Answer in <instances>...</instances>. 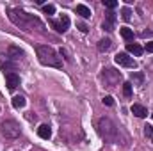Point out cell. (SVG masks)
Wrapping results in <instances>:
<instances>
[{
  "label": "cell",
  "instance_id": "6da1fadb",
  "mask_svg": "<svg viewBox=\"0 0 153 151\" xmlns=\"http://www.w3.org/2000/svg\"><path fill=\"white\" fill-rule=\"evenodd\" d=\"M7 13H9V20L16 27H20L22 30L30 32L32 29H38L39 32H45V25H43V21L39 20L38 16L29 14V13L22 11V9H9Z\"/></svg>",
  "mask_w": 153,
  "mask_h": 151
},
{
  "label": "cell",
  "instance_id": "7a4b0ae2",
  "mask_svg": "<svg viewBox=\"0 0 153 151\" xmlns=\"http://www.w3.org/2000/svg\"><path fill=\"white\" fill-rule=\"evenodd\" d=\"M98 133H100V137L105 141V142H111V144H114L119 141V130H117V126L114 124V121L112 119H109V117H102L100 121H98Z\"/></svg>",
  "mask_w": 153,
  "mask_h": 151
},
{
  "label": "cell",
  "instance_id": "3957f363",
  "mask_svg": "<svg viewBox=\"0 0 153 151\" xmlns=\"http://www.w3.org/2000/svg\"><path fill=\"white\" fill-rule=\"evenodd\" d=\"M36 53H38L39 62L45 64V66H52V68H61V66H62L61 57H59L57 52H55L52 46H48V44H39V46H36Z\"/></svg>",
  "mask_w": 153,
  "mask_h": 151
},
{
  "label": "cell",
  "instance_id": "277c9868",
  "mask_svg": "<svg viewBox=\"0 0 153 151\" xmlns=\"http://www.w3.org/2000/svg\"><path fill=\"white\" fill-rule=\"evenodd\" d=\"M0 133L5 139H16V137H20L22 128H20V124L14 119H5V121L0 123Z\"/></svg>",
  "mask_w": 153,
  "mask_h": 151
},
{
  "label": "cell",
  "instance_id": "5b68a950",
  "mask_svg": "<svg viewBox=\"0 0 153 151\" xmlns=\"http://www.w3.org/2000/svg\"><path fill=\"white\" fill-rule=\"evenodd\" d=\"M116 64H119V66H123V68H137V62L134 61V57H130L128 53H117L114 57Z\"/></svg>",
  "mask_w": 153,
  "mask_h": 151
},
{
  "label": "cell",
  "instance_id": "8992f818",
  "mask_svg": "<svg viewBox=\"0 0 153 151\" xmlns=\"http://www.w3.org/2000/svg\"><path fill=\"white\" fill-rule=\"evenodd\" d=\"M103 78H105L109 87H114L116 82H119V78H121V73L112 70V68H107V70H103Z\"/></svg>",
  "mask_w": 153,
  "mask_h": 151
},
{
  "label": "cell",
  "instance_id": "52a82bcc",
  "mask_svg": "<svg viewBox=\"0 0 153 151\" xmlns=\"http://www.w3.org/2000/svg\"><path fill=\"white\" fill-rule=\"evenodd\" d=\"M52 27L57 30V32H66L70 29V18L66 14H62L57 21H52Z\"/></svg>",
  "mask_w": 153,
  "mask_h": 151
},
{
  "label": "cell",
  "instance_id": "ba28073f",
  "mask_svg": "<svg viewBox=\"0 0 153 151\" xmlns=\"http://www.w3.org/2000/svg\"><path fill=\"white\" fill-rule=\"evenodd\" d=\"M103 30H107V32H112L116 29V14L111 11V13H107V16H105V20H103Z\"/></svg>",
  "mask_w": 153,
  "mask_h": 151
},
{
  "label": "cell",
  "instance_id": "9c48e42d",
  "mask_svg": "<svg viewBox=\"0 0 153 151\" xmlns=\"http://www.w3.org/2000/svg\"><path fill=\"white\" fill-rule=\"evenodd\" d=\"M5 84L13 91V89H16L20 85V76L16 75V73H13V71H9V73H5Z\"/></svg>",
  "mask_w": 153,
  "mask_h": 151
},
{
  "label": "cell",
  "instance_id": "30bf717a",
  "mask_svg": "<svg viewBox=\"0 0 153 151\" xmlns=\"http://www.w3.org/2000/svg\"><path fill=\"white\" fill-rule=\"evenodd\" d=\"M7 57H9L11 61H20V59L23 57V50L18 48V46H9V50H7Z\"/></svg>",
  "mask_w": 153,
  "mask_h": 151
},
{
  "label": "cell",
  "instance_id": "8fae6325",
  "mask_svg": "<svg viewBox=\"0 0 153 151\" xmlns=\"http://www.w3.org/2000/svg\"><path fill=\"white\" fill-rule=\"evenodd\" d=\"M130 110H132V114H134L135 117H146V115H148V110H146L143 105H137V103H134V105L130 107Z\"/></svg>",
  "mask_w": 153,
  "mask_h": 151
},
{
  "label": "cell",
  "instance_id": "7c38bea8",
  "mask_svg": "<svg viewBox=\"0 0 153 151\" xmlns=\"http://www.w3.org/2000/svg\"><path fill=\"white\" fill-rule=\"evenodd\" d=\"M38 135L41 139H50V137H52V128H50L48 124H41L38 128Z\"/></svg>",
  "mask_w": 153,
  "mask_h": 151
},
{
  "label": "cell",
  "instance_id": "4fadbf2b",
  "mask_svg": "<svg viewBox=\"0 0 153 151\" xmlns=\"http://www.w3.org/2000/svg\"><path fill=\"white\" fill-rule=\"evenodd\" d=\"M126 50H128L130 53L137 55V57H139V55H143V52H144V50H143V46H141V44H137V43H128V44H126Z\"/></svg>",
  "mask_w": 153,
  "mask_h": 151
},
{
  "label": "cell",
  "instance_id": "5bb4252c",
  "mask_svg": "<svg viewBox=\"0 0 153 151\" xmlns=\"http://www.w3.org/2000/svg\"><path fill=\"white\" fill-rule=\"evenodd\" d=\"M75 11H76V14H80L82 18H91V9L87 5H84V4H78Z\"/></svg>",
  "mask_w": 153,
  "mask_h": 151
},
{
  "label": "cell",
  "instance_id": "9a60e30c",
  "mask_svg": "<svg viewBox=\"0 0 153 151\" xmlns=\"http://www.w3.org/2000/svg\"><path fill=\"white\" fill-rule=\"evenodd\" d=\"M112 48V41L111 39H102V41H98V50L100 52H109Z\"/></svg>",
  "mask_w": 153,
  "mask_h": 151
},
{
  "label": "cell",
  "instance_id": "2e32d148",
  "mask_svg": "<svg viewBox=\"0 0 153 151\" xmlns=\"http://www.w3.org/2000/svg\"><path fill=\"white\" fill-rule=\"evenodd\" d=\"M121 38L125 39V41H132L134 39V30L132 29H128V27H121Z\"/></svg>",
  "mask_w": 153,
  "mask_h": 151
},
{
  "label": "cell",
  "instance_id": "e0dca14e",
  "mask_svg": "<svg viewBox=\"0 0 153 151\" xmlns=\"http://www.w3.org/2000/svg\"><path fill=\"white\" fill-rule=\"evenodd\" d=\"M25 103H27V101H25L23 96H14V98H13V107H14V109H23Z\"/></svg>",
  "mask_w": 153,
  "mask_h": 151
},
{
  "label": "cell",
  "instance_id": "ac0fdd59",
  "mask_svg": "<svg viewBox=\"0 0 153 151\" xmlns=\"http://www.w3.org/2000/svg\"><path fill=\"white\" fill-rule=\"evenodd\" d=\"M132 82L141 85V84L144 82V75H143V73H132Z\"/></svg>",
  "mask_w": 153,
  "mask_h": 151
},
{
  "label": "cell",
  "instance_id": "d6986e66",
  "mask_svg": "<svg viewBox=\"0 0 153 151\" xmlns=\"http://www.w3.org/2000/svg\"><path fill=\"white\" fill-rule=\"evenodd\" d=\"M43 11H45V14L52 16V14H55V5H52V4H48V5H43Z\"/></svg>",
  "mask_w": 153,
  "mask_h": 151
},
{
  "label": "cell",
  "instance_id": "ffe728a7",
  "mask_svg": "<svg viewBox=\"0 0 153 151\" xmlns=\"http://www.w3.org/2000/svg\"><path fill=\"white\" fill-rule=\"evenodd\" d=\"M123 93H125V96H126V98H130V96H132V84H130V82L123 84Z\"/></svg>",
  "mask_w": 153,
  "mask_h": 151
},
{
  "label": "cell",
  "instance_id": "44dd1931",
  "mask_svg": "<svg viewBox=\"0 0 153 151\" xmlns=\"http://www.w3.org/2000/svg\"><path fill=\"white\" fill-rule=\"evenodd\" d=\"M130 14H132V11H130V9H126V7H125V9L121 11V18H123V20H126V21H128V20L132 18Z\"/></svg>",
  "mask_w": 153,
  "mask_h": 151
},
{
  "label": "cell",
  "instance_id": "7402d4cb",
  "mask_svg": "<svg viewBox=\"0 0 153 151\" xmlns=\"http://www.w3.org/2000/svg\"><path fill=\"white\" fill-rule=\"evenodd\" d=\"M103 5H105L107 9H114L116 5H117V2H116V0H103Z\"/></svg>",
  "mask_w": 153,
  "mask_h": 151
},
{
  "label": "cell",
  "instance_id": "603a6c76",
  "mask_svg": "<svg viewBox=\"0 0 153 151\" xmlns=\"http://www.w3.org/2000/svg\"><path fill=\"white\" fill-rule=\"evenodd\" d=\"M144 133H146V137H150V139L153 141V128L150 126V124H146V126H144Z\"/></svg>",
  "mask_w": 153,
  "mask_h": 151
},
{
  "label": "cell",
  "instance_id": "cb8c5ba5",
  "mask_svg": "<svg viewBox=\"0 0 153 151\" xmlns=\"http://www.w3.org/2000/svg\"><path fill=\"white\" fill-rule=\"evenodd\" d=\"M103 103H105V105H109V107H111V105H114L112 96H105V98H103Z\"/></svg>",
  "mask_w": 153,
  "mask_h": 151
},
{
  "label": "cell",
  "instance_id": "d4e9b609",
  "mask_svg": "<svg viewBox=\"0 0 153 151\" xmlns=\"http://www.w3.org/2000/svg\"><path fill=\"white\" fill-rule=\"evenodd\" d=\"M146 52H150V53H153V41H150V43H146V48H144Z\"/></svg>",
  "mask_w": 153,
  "mask_h": 151
},
{
  "label": "cell",
  "instance_id": "484cf974",
  "mask_svg": "<svg viewBox=\"0 0 153 151\" xmlns=\"http://www.w3.org/2000/svg\"><path fill=\"white\" fill-rule=\"evenodd\" d=\"M78 30H80V32H87L89 29H87V27H85L84 23H78Z\"/></svg>",
  "mask_w": 153,
  "mask_h": 151
},
{
  "label": "cell",
  "instance_id": "4316f807",
  "mask_svg": "<svg viewBox=\"0 0 153 151\" xmlns=\"http://www.w3.org/2000/svg\"><path fill=\"white\" fill-rule=\"evenodd\" d=\"M152 117H153V114H152Z\"/></svg>",
  "mask_w": 153,
  "mask_h": 151
}]
</instances>
